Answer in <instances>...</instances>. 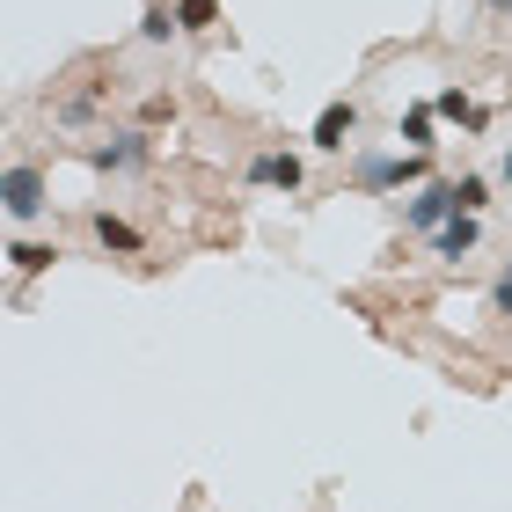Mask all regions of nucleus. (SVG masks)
Masks as SVG:
<instances>
[{"label":"nucleus","mask_w":512,"mask_h":512,"mask_svg":"<svg viewBox=\"0 0 512 512\" xmlns=\"http://www.w3.org/2000/svg\"><path fill=\"white\" fill-rule=\"evenodd\" d=\"M417 183H432V154H381V147H366L352 161V191L366 198H381V191H417Z\"/></svg>","instance_id":"1"},{"label":"nucleus","mask_w":512,"mask_h":512,"mask_svg":"<svg viewBox=\"0 0 512 512\" xmlns=\"http://www.w3.org/2000/svg\"><path fill=\"white\" fill-rule=\"evenodd\" d=\"M88 161H96L103 176H139L154 161V132L139 125V132H118V139H103V147H88Z\"/></svg>","instance_id":"2"},{"label":"nucleus","mask_w":512,"mask_h":512,"mask_svg":"<svg viewBox=\"0 0 512 512\" xmlns=\"http://www.w3.org/2000/svg\"><path fill=\"white\" fill-rule=\"evenodd\" d=\"M454 213H461V191H454V183H417L410 205H403V220L417 227V235H439Z\"/></svg>","instance_id":"3"},{"label":"nucleus","mask_w":512,"mask_h":512,"mask_svg":"<svg viewBox=\"0 0 512 512\" xmlns=\"http://www.w3.org/2000/svg\"><path fill=\"white\" fill-rule=\"evenodd\" d=\"M249 183H256V191H300V183H308V161H300V154H286V147H264V154H249V169H242Z\"/></svg>","instance_id":"4"},{"label":"nucleus","mask_w":512,"mask_h":512,"mask_svg":"<svg viewBox=\"0 0 512 512\" xmlns=\"http://www.w3.org/2000/svg\"><path fill=\"white\" fill-rule=\"evenodd\" d=\"M0 191H8L0 205H8V220H15V227H30V220H44V205H52V198H44V169H30V161H15V169H8V183H0Z\"/></svg>","instance_id":"5"},{"label":"nucleus","mask_w":512,"mask_h":512,"mask_svg":"<svg viewBox=\"0 0 512 512\" xmlns=\"http://www.w3.org/2000/svg\"><path fill=\"white\" fill-rule=\"evenodd\" d=\"M352 132H359V103L352 96H337V103H322V118H315V147L322 154H344V147H352Z\"/></svg>","instance_id":"6"},{"label":"nucleus","mask_w":512,"mask_h":512,"mask_svg":"<svg viewBox=\"0 0 512 512\" xmlns=\"http://www.w3.org/2000/svg\"><path fill=\"white\" fill-rule=\"evenodd\" d=\"M432 242V256H447V264H461V256H476V242H483V213H454L439 235H425Z\"/></svg>","instance_id":"7"},{"label":"nucleus","mask_w":512,"mask_h":512,"mask_svg":"<svg viewBox=\"0 0 512 512\" xmlns=\"http://www.w3.org/2000/svg\"><path fill=\"white\" fill-rule=\"evenodd\" d=\"M395 139H403V154H432L439 147V110L432 103H410L403 125H395Z\"/></svg>","instance_id":"8"},{"label":"nucleus","mask_w":512,"mask_h":512,"mask_svg":"<svg viewBox=\"0 0 512 512\" xmlns=\"http://www.w3.org/2000/svg\"><path fill=\"white\" fill-rule=\"evenodd\" d=\"M432 110H439V125H469V132L491 125V103H469V88H439Z\"/></svg>","instance_id":"9"},{"label":"nucleus","mask_w":512,"mask_h":512,"mask_svg":"<svg viewBox=\"0 0 512 512\" xmlns=\"http://www.w3.org/2000/svg\"><path fill=\"white\" fill-rule=\"evenodd\" d=\"M88 235H96L103 249H118V256H139V249H147V235H139L132 220H118V213H96V220H88Z\"/></svg>","instance_id":"10"},{"label":"nucleus","mask_w":512,"mask_h":512,"mask_svg":"<svg viewBox=\"0 0 512 512\" xmlns=\"http://www.w3.org/2000/svg\"><path fill=\"white\" fill-rule=\"evenodd\" d=\"M8 264H15V278H37V271H52L59 264V242H8Z\"/></svg>","instance_id":"11"},{"label":"nucleus","mask_w":512,"mask_h":512,"mask_svg":"<svg viewBox=\"0 0 512 512\" xmlns=\"http://www.w3.org/2000/svg\"><path fill=\"white\" fill-rule=\"evenodd\" d=\"M176 22H183V37H205L220 22V0H176Z\"/></svg>","instance_id":"12"},{"label":"nucleus","mask_w":512,"mask_h":512,"mask_svg":"<svg viewBox=\"0 0 512 512\" xmlns=\"http://www.w3.org/2000/svg\"><path fill=\"white\" fill-rule=\"evenodd\" d=\"M176 30H183V22H176V8H161V0H154L147 15H139V44H169Z\"/></svg>","instance_id":"13"},{"label":"nucleus","mask_w":512,"mask_h":512,"mask_svg":"<svg viewBox=\"0 0 512 512\" xmlns=\"http://www.w3.org/2000/svg\"><path fill=\"white\" fill-rule=\"evenodd\" d=\"M96 110H103V88H74V96L59 103V125H88Z\"/></svg>","instance_id":"14"},{"label":"nucleus","mask_w":512,"mask_h":512,"mask_svg":"<svg viewBox=\"0 0 512 512\" xmlns=\"http://www.w3.org/2000/svg\"><path fill=\"white\" fill-rule=\"evenodd\" d=\"M454 191H461V213H483V205H491V176H454Z\"/></svg>","instance_id":"15"},{"label":"nucleus","mask_w":512,"mask_h":512,"mask_svg":"<svg viewBox=\"0 0 512 512\" xmlns=\"http://www.w3.org/2000/svg\"><path fill=\"white\" fill-rule=\"evenodd\" d=\"M491 315H512V256H505V271L491 278Z\"/></svg>","instance_id":"16"},{"label":"nucleus","mask_w":512,"mask_h":512,"mask_svg":"<svg viewBox=\"0 0 512 512\" xmlns=\"http://www.w3.org/2000/svg\"><path fill=\"white\" fill-rule=\"evenodd\" d=\"M498 183H505V191H512V147H505V161H498Z\"/></svg>","instance_id":"17"},{"label":"nucleus","mask_w":512,"mask_h":512,"mask_svg":"<svg viewBox=\"0 0 512 512\" xmlns=\"http://www.w3.org/2000/svg\"><path fill=\"white\" fill-rule=\"evenodd\" d=\"M483 15H512V0H483Z\"/></svg>","instance_id":"18"}]
</instances>
